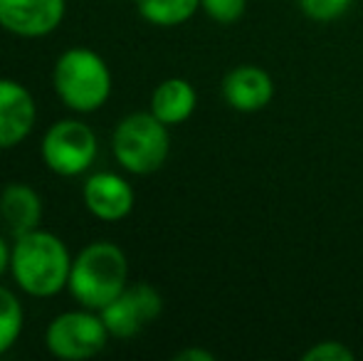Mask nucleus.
<instances>
[{"label":"nucleus","instance_id":"11","mask_svg":"<svg viewBox=\"0 0 363 361\" xmlns=\"http://www.w3.org/2000/svg\"><path fill=\"white\" fill-rule=\"evenodd\" d=\"M220 94L230 109L240 114H255L269 106L274 96V79L257 65H238L223 77Z\"/></svg>","mask_w":363,"mask_h":361},{"label":"nucleus","instance_id":"9","mask_svg":"<svg viewBox=\"0 0 363 361\" xmlns=\"http://www.w3.org/2000/svg\"><path fill=\"white\" fill-rule=\"evenodd\" d=\"M84 208L104 223H119L131 216L136 206V191L121 174L114 171H94L82 186Z\"/></svg>","mask_w":363,"mask_h":361},{"label":"nucleus","instance_id":"19","mask_svg":"<svg viewBox=\"0 0 363 361\" xmlns=\"http://www.w3.org/2000/svg\"><path fill=\"white\" fill-rule=\"evenodd\" d=\"M176 361H216V354L206 352V349L191 347V349H183V352H178Z\"/></svg>","mask_w":363,"mask_h":361},{"label":"nucleus","instance_id":"18","mask_svg":"<svg viewBox=\"0 0 363 361\" xmlns=\"http://www.w3.org/2000/svg\"><path fill=\"white\" fill-rule=\"evenodd\" d=\"M354 349H349L344 342H336V339L316 342L301 354L304 361H354Z\"/></svg>","mask_w":363,"mask_h":361},{"label":"nucleus","instance_id":"6","mask_svg":"<svg viewBox=\"0 0 363 361\" xmlns=\"http://www.w3.org/2000/svg\"><path fill=\"white\" fill-rule=\"evenodd\" d=\"M99 154V139L86 121L67 116L45 131L40 141V156L48 171L62 179H74L91 169Z\"/></svg>","mask_w":363,"mask_h":361},{"label":"nucleus","instance_id":"10","mask_svg":"<svg viewBox=\"0 0 363 361\" xmlns=\"http://www.w3.org/2000/svg\"><path fill=\"white\" fill-rule=\"evenodd\" d=\"M38 104L23 82L0 77V149L20 146L35 129Z\"/></svg>","mask_w":363,"mask_h":361},{"label":"nucleus","instance_id":"13","mask_svg":"<svg viewBox=\"0 0 363 361\" xmlns=\"http://www.w3.org/2000/svg\"><path fill=\"white\" fill-rule=\"evenodd\" d=\"M196 106H198L196 87L183 77H168L163 82H158L156 89L151 91L148 111L156 119H161L166 126H178L191 119Z\"/></svg>","mask_w":363,"mask_h":361},{"label":"nucleus","instance_id":"7","mask_svg":"<svg viewBox=\"0 0 363 361\" xmlns=\"http://www.w3.org/2000/svg\"><path fill=\"white\" fill-rule=\"evenodd\" d=\"M163 312V297L153 284L134 282L104 309H99L111 339H134L146 324L156 322Z\"/></svg>","mask_w":363,"mask_h":361},{"label":"nucleus","instance_id":"15","mask_svg":"<svg viewBox=\"0 0 363 361\" xmlns=\"http://www.w3.org/2000/svg\"><path fill=\"white\" fill-rule=\"evenodd\" d=\"M25 329V309L20 297L10 287L0 284V357L18 344Z\"/></svg>","mask_w":363,"mask_h":361},{"label":"nucleus","instance_id":"20","mask_svg":"<svg viewBox=\"0 0 363 361\" xmlns=\"http://www.w3.org/2000/svg\"><path fill=\"white\" fill-rule=\"evenodd\" d=\"M10 250H13V243H8V238L0 233V277L10 272Z\"/></svg>","mask_w":363,"mask_h":361},{"label":"nucleus","instance_id":"3","mask_svg":"<svg viewBox=\"0 0 363 361\" xmlns=\"http://www.w3.org/2000/svg\"><path fill=\"white\" fill-rule=\"evenodd\" d=\"M52 87L57 99L74 114H94L114 91V74L91 48H69L55 60Z\"/></svg>","mask_w":363,"mask_h":361},{"label":"nucleus","instance_id":"12","mask_svg":"<svg viewBox=\"0 0 363 361\" xmlns=\"http://www.w3.org/2000/svg\"><path fill=\"white\" fill-rule=\"evenodd\" d=\"M43 213V196L30 183L13 181L0 191V223L10 233V238L40 228Z\"/></svg>","mask_w":363,"mask_h":361},{"label":"nucleus","instance_id":"5","mask_svg":"<svg viewBox=\"0 0 363 361\" xmlns=\"http://www.w3.org/2000/svg\"><path fill=\"white\" fill-rule=\"evenodd\" d=\"M111 334L96 309H67L45 327V349L55 359L86 361L104 352Z\"/></svg>","mask_w":363,"mask_h":361},{"label":"nucleus","instance_id":"8","mask_svg":"<svg viewBox=\"0 0 363 361\" xmlns=\"http://www.w3.org/2000/svg\"><path fill=\"white\" fill-rule=\"evenodd\" d=\"M67 0H0V28L23 40H40L62 25Z\"/></svg>","mask_w":363,"mask_h":361},{"label":"nucleus","instance_id":"1","mask_svg":"<svg viewBox=\"0 0 363 361\" xmlns=\"http://www.w3.org/2000/svg\"><path fill=\"white\" fill-rule=\"evenodd\" d=\"M72 260V252L62 238L45 228H35L13 238L10 277L28 297L50 299L67 289Z\"/></svg>","mask_w":363,"mask_h":361},{"label":"nucleus","instance_id":"17","mask_svg":"<svg viewBox=\"0 0 363 361\" xmlns=\"http://www.w3.org/2000/svg\"><path fill=\"white\" fill-rule=\"evenodd\" d=\"M201 10L218 25H233L247 10V0H201Z\"/></svg>","mask_w":363,"mask_h":361},{"label":"nucleus","instance_id":"4","mask_svg":"<svg viewBox=\"0 0 363 361\" xmlns=\"http://www.w3.org/2000/svg\"><path fill=\"white\" fill-rule=\"evenodd\" d=\"M171 126L151 111L126 114L111 134V154L131 176H151L163 169L171 156Z\"/></svg>","mask_w":363,"mask_h":361},{"label":"nucleus","instance_id":"2","mask_svg":"<svg viewBox=\"0 0 363 361\" xmlns=\"http://www.w3.org/2000/svg\"><path fill=\"white\" fill-rule=\"evenodd\" d=\"M129 284L126 252L111 240H94L84 245L72 260L67 292L79 307L104 309Z\"/></svg>","mask_w":363,"mask_h":361},{"label":"nucleus","instance_id":"16","mask_svg":"<svg viewBox=\"0 0 363 361\" xmlns=\"http://www.w3.org/2000/svg\"><path fill=\"white\" fill-rule=\"evenodd\" d=\"M299 10L314 23H334L351 10L354 0H296Z\"/></svg>","mask_w":363,"mask_h":361},{"label":"nucleus","instance_id":"14","mask_svg":"<svg viewBox=\"0 0 363 361\" xmlns=\"http://www.w3.org/2000/svg\"><path fill=\"white\" fill-rule=\"evenodd\" d=\"M134 5L153 28H178L201 10V0H134Z\"/></svg>","mask_w":363,"mask_h":361}]
</instances>
